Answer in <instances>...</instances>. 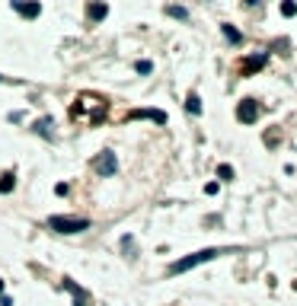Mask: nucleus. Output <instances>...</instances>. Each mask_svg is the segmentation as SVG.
<instances>
[{
  "instance_id": "f257e3e1",
  "label": "nucleus",
  "mask_w": 297,
  "mask_h": 306,
  "mask_svg": "<svg viewBox=\"0 0 297 306\" xmlns=\"http://www.w3.org/2000/svg\"><path fill=\"white\" fill-rule=\"evenodd\" d=\"M106 105H109V99H106V96L83 93V96L71 105V118L74 121H86V112H93V125H99V121L106 118Z\"/></svg>"
},
{
  "instance_id": "f03ea898",
  "label": "nucleus",
  "mask_w": 297,
  "mask_h": 306,
  "mask_svg": "<svg viewBox=\"0 0 297 306\" xmlns=\"http://www.w3.org/2000/svg\"><path fill=\"white\" fill-rule=\"evenodd\" d=\"M218 255H227V249H201V252H192L188 258H179V262H173L170 268V274H182V271H192L195 265H205V262H214Z\"/></svg>"
},
{
  "instance_id": "7ed1b4c3",
  "label": "nucleus",
  "mask_w": 297,
  "mask_h": 306,
  "mask_svg": "<svg viewBox=\"0 0 297 306\" xmlns=\"http://www.w3.org/2000/svg\"><path fill=\"white\" fill-rule=\"evenodd\" d=\"M48 227L58 230V233H80V230L90 227L86 217H48Z\"/></svg>"
},
{
  "instance_id": "20e7f679",
  "label": "nucleus",
  "mask_w": 297,
  "mask_h": 306,
  "mask_svg": "<svg viewBox=\"0 0 297 306\" xmlns=\"http://www.w3.org/2000/svg\"><path fill=\"white\" fill-rule=\"evenodd\" d=\"M259 112H262V108H259V102H256V99H243L240 105H237V121L253 125V121L259 118Z\"/></svg>"
},
{
  "instance_id": "39448f33",
  "label": "nucleus",
  "mask_w": 297,
  "mask_h": 306,
  "mask_svg": "<svg viewBox=\"0 0 297 306\" xmlns=\"http://www.w3.org/2000/svg\"><path fill=\"white\" fill-rule=\"evenodd\" d=\"M93 166H96V172H99V175H115V169H118L115 153H112V150H103V156H99V160L93 163Z\"/></svg>"
},
{
  "instance_id": "423d86ee",
  "label": "nucleus",
  "mask_w": 297,
  "mask_h": 306,
  "mask_svg": "<svg viewBox=\"0 0 297 306\" xmlns=\"http://www.w3.org/2000/svg\"><path fill=\"white\" fill-rule=\"evenodd\" d=\"M262 64H265V54H256V58H246V61H243V64H240V73H243V77H246V73L259 70Z\"/></svg>"
},
{
  "instance_id": "0eeeda50",
  "label": "nucleus",
  "mask_w": 297,
  "mask_h": 306,
  "mask_svg": "<svg viewBox=\"0 0 297 306\" xmlns=\"http://www.w3.org/2000/svg\"><path fill=\"white\" fill-rule=\"evenodd\" d=\"M106 13H109V6H106V3H90V6H86V19H90V23L106 19Z\"/></svg>"
},
{
  "instance_id": "6e6552de",
  "label": "nucleus",
  "mask_w": 297,
  "mask_h": 306,
  "mask_svg": "<svg viewBox=\"0 0 297 306\" xmlns=\"http://www.w3.org/2000/svg\"><path fill=\"white\" fill-rule=\"evenodd\" d=\"M131 118H153V121H160V125H163L166 115L163 112H150V108H141V112H131Z\"/></svg>"
},
{
  "instance_id": "1a4fd4ad",
  "label": "nucleus",
  "mask_w": 297,
  "mask_h": 306,
  "mask_svg": "<svg viewBox=\"0 0 297 306\" xmlns=\"http://www.w3.org/2000/svg\"><path fill=\"white\" fill-rule=\"evenodd\" d=\"M13 6H16V13H23V16H38V13H42L38 3H13Z\"/></svg>"
},
{
  "instance_id": "9d476101",
  "label": "nucleus",
  "mask_w": 297,
  "mask_h": 306,
  "mask_svg": "<svg viewBox=\"0 0 297 306\" xmlns=\"http://www.w3.org/2000/svg\"><path fill=\"white\" fill-rule=\"evenodd\" d=\"M186 108H188L192 115L201 112V99H198V93H188V96H186Z\"/></svg>"
},
{
  "instance_id": "9b49d317",
  "label": "nucleus",
  "mask_w": 297,
  "mask_h": 306,
  "mask_svg": "<svg viewBox=\"0 0 297 306\" xmlns=\"http://www.w3.org/2000/svg\"><path fill=\"white\" fill-rule=\"evenodd\" d=\"M67 290H71V294H74V300H80V306H90V297H86L83 290L77 287V284H71V281H67Z\"/></svg>"
},
{
  "instance_id": "f8f14e48",
  "label": "nucleus",
  "mask_w": 297,
  "mask_h": 306,
  "mask_svg": "<svg viewBox=\"0 0 297 306\" xmlns=\"http://www.w3.org/2000/svg\"><path fill=\"white\" fill-rule=\"evenodd\" d=\"M13 185H16V182H13V172H3V175H0V192H10Z\"/></svg>"
},
{
  "instance_id": "ddd939ff",
  "label": "nucleus",
  "mask_w": 297,
  "mask_h": 306,
  "mask_svg": "<svg viewBox=\"0 0 297 306\" xmlns=\"http://www.w3.org/2000/svg\"><path fill=\"white\" fill-rule=\"evenodd\" d=\"M51 128H55V125H51V118H42V121L36 125V131H38V134H48Z\"/></svg>"
},
{
  "instance_id": "4468645a",
  "label": "nucleus",
  "mask_w": 297,
  "mask_h": 306,
  "mask_svg": "<svg viewBox=\"0 0 297 306\" xmlns=\"http://www.w3.org/2000/svg\"><path fill=\"white\" fill-rule=\"evenodd\" d=\"M166 13H170V16H179V19H186V16H188V13L182 10V6H166Z\"/></svg>"
},
{
  "instance_id": "2eb2a0df",
  "label": "nucleus",
  "mask_w": 297,
  "mask_h": 306,
  "mask_svg": "<svg viewBox=\"0 0 297 306\" xmlns=\"http://www.w3.org/2000/svg\"><path fill=\"white\" fill-rule=\"evenodd\" d=\"M224 35H227V38H230V42H240V32H237V29H233V26H224Z\"/></svg>"
},
{
  "instance_id": "dca6fc26",
  "label": "nucleus",
  "mask_w": 297,
  "mask_h": 306,
  "mask_svg": "<svg viewBox=\"0 0 297 306\" xmlns=\"http://www.w3.org/2000/svg\"><path fill=\"white\" fill-rule=\"evenodd\" d=\"M150 70H153L150 61H138V73H150Z\"/></svg>"
},
{
  "instance_id": "f3484780",
  "label": "nucleus",
  "mask_w": 297,
  "mask_h": 306,
  "mask_svg": "<svg viewBox=\"0 0 297 306\" xmlns=\"http://www.w3.org/2000/svg\"><path fill=\"white\" fill-rule=\"evenodd\" d=\"M218 175L221 179H233V169L230 166H218Z\"/></svg>"
},
{
  "instance_id": "a211bd4d",
  "label": "nucleus",
  "mask_w": 297,
  "mask_h": 306,
  "mask_svg": "<svg viewBox=\"0 0 297 306\" xmlns=\"http://www.w3.org/2000/svg\"><path fill=\"white\" fill-rule=\"evenodd\" d=\"M281 13H285V16H294V13H297V3H281Z\"/></svg>"
},
{
  "instance_id": "6ab92c4d",
  "label": "nucleus",
  "mask_w": 297,
  "mask_h": 306,
  "mask_svg": "<svg viewBox=\"0 0 297 306\" xmlns=\"http://www.w3.org/2000/svg\"><path fill=\"white\" fill-rule=\"evenodd\" d=\"M0 294H3V281H0Z\"/></svg>"
}]
</instances>
